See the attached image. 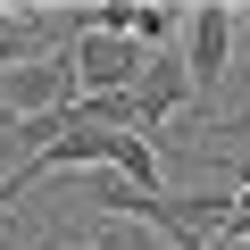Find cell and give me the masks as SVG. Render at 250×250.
Wrapping results in <instances>:
<instances>
[{
	"label": "cell",
	"mask_w": 250,
	"mask_h": 250,
	"mask_svg": "<svg viewBox=\"0 0 250 250\" xmlns=\"http://www.w3.org/2000/svg\"><path fill=\"white\" fill-rule=\"evenodd\" d=\"M83 200H92L100 217H125V225H142L159 192H142V184H125L117 167H92V175H83Z\"/></svg>",
	"instance_id": "cell-4"
},
{
	"label": "cell",
	"mask_w": 250,
	"mask_h": 250,
	"mask_svg": "<svg viewBox=\"0 0 250 250\" xmlns=\"http://www.w3.org/2000/svg\"><path fill=\"white\" fill-rule=\"evenodd\" d=\"M59 108H75V67H67V50L9 67V83H0V125H17V117H59Z\"/></svg>",
	"instance_id": "cell-3"
},
{
	"label": "cell",
	"mask_w": 250,
	"mask_h": 250,
	"mask_svg": "<svg viewBox=\"0 0 250 250\" xmlns=\"http://www.w3.org/2000/svg\"><path fill=\"white\" fill-rule=\"evenodd\" d=\"M184 75H192V125H217V92L233 75V9L200 0L184 17Z\"/></svg>",
	"instance_id": "cell-1"
},
{
	"label": "cell",
	"mask_w": 250,
	"mask_h": 250,
	"mask_svg": "<svg viewBox=\"0 0 250 250\" xmlns=\"http://www.w3.org/2000/svg\"><path fill=\"white\" fill-rule=\"evenodd\" d=\"M217 134H225V142H250V108H233V117H217Z\"/></svg>",
	"instance_id": "cell-6"
},
{
	"label": "cell",
	"mask_w": 250,
	"mask_h": 250,
	"mask_svg": "<svg viewBox=\"0 0 250 250\" xmlns=\"http://www.w3.org/2000/svg\"><path fill=\"white\" fill-rule=\"evenodd\" d=\"M67 67H75V92H134L142 67H150V50L134 34H75Z\"/></svg>",
	"instance_id": "cell-2"
},
{
	"label": "cell",
	"mask_w": 250,
	"mask_h": 250,
	"mask_svg": "<svg viewBox=\"0 0 250 250\" xmlns=\"http://www.w3.org/2000/svg\"><path fill=\"white\" fill-rule=\"evenodd\" d=\"M83 250H167V242H159V233H150V225H125V217H100V225H92V242H83Z\"/></svg>",
	"instance_id": "cell-5"
}]
</instances>
